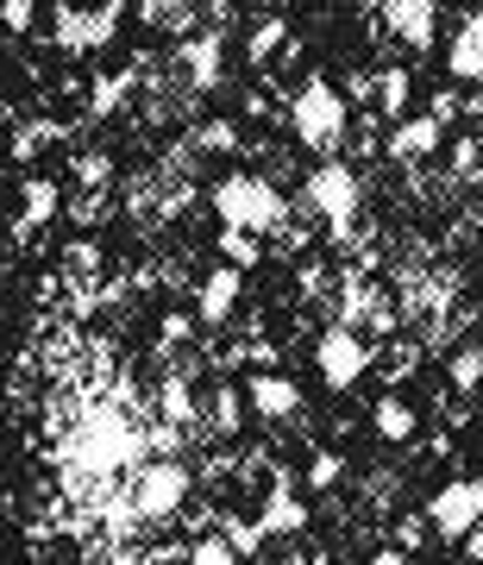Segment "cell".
Returning <instances> with one entry per match:
<instances>
[{
  "label": "cell",
  "instance_id": "1",
  "mask_svg": "<svg viewBox=\"0 0 483 565\" xmlns=\"http://www.w3.org/2000/svg\"><path fill=\"white\" fill-rule=\"evenodd\" d=\"M144 465H151V440H144L139 427L114 415V408H95V415H82L76 440H69V484L76 478H139Z\"/></svg>",
  "mask_w": 483,
  "mask_h": 565
},
{
  "label": "cell",
  "instance_id": "2",
  "mask_svg": "<svg viewBox=\"0 0 483 565\" xmlns=\"http://www.w3.org/2000/svg\"><path fill=\"white\" fill-rule=\"evenodd\" d=\"M289 126H296V139L308 151H321L333 163V151L345 145V126H352V102H345V88H333L326 76H308L296 88V102H289Z\"/></svg>",
  "mask_w": 483,
  "mask_h": 565
},
{
  "label": "cell",
  "instance_id": "3",
  "mask_svg": "<svg viewBox=\"0 0 483 565\" xmlns=\"http://www.w3.org/2000/svg\"><path fill=\"white\" fill-rule=\"evenodd\" d=\"M214 207H221V221L239 226V233H270V226H282V195L264 177H221Z\"/></svg>",
  "mask_w": 483,
  "mask_h": 565
},
{
  "label": "cell",
  "instance_id": "4",
  "mask_svg": "<svg viewBox=\"0 0 483 565\" xmlns=\"http://www.w3.org/2000/svg\"><path fill=\"white\" fill-rule=\"evenodd\" d=\"M182 497H189V471L170 459H151L132 478V509H139V522H163V515H176Z\"/></svg>",
  "mask_w": 483,
  "mask_h": 565
},
{
  "label": "cell",
  "instance_id": "5",
  "mask_svg": "<svg viewBox=\"0 0 483 565\" xmlns=\"http://www.w3.org/2000/svg\"><path fill=\"white\" fill-rule=\"evenodd\" d=\"M427 522L440 527L446 541H464L483 522V478H452V484L427 503Z\"/></svg>",
  "mask_w": 483,
  "mask_h": 565
},
{
  "label": "cell",
  "instance_id": "6",
  "mask_svg": "<svg viewBox=\"0 0 483 565\" xmlns=\"http://www.w3.org/2000/svg\"><path fill=\"white\" fill-rule=\"evenodd\" d=\"M308 195H314V207L326 214L333 233H352V214H358V177H352L345 163H321V170L308 177Z\"/></svg>",
  "mask_w": 483,
  "mask_h": 565
},
{
  "label": "cell",
  "instance_id": "7",
  "mask_svg": "<svg viewBox=\"0 0 483 565\" xmlns=\"http://www.w3.org/2000/svg\"><path fill=\"white\" fill-rule=\"evenodd\" d=\"M314 364H321L326 390H352L364 377V364H371V345L352 333V327H326L321 352H314Z\"/></svg>",
  "mask_w": 483,
  "mask_h": 565
},
{
  "label": "cell",
  "instance_id": "8",
  "mask_svg": "<svg viewBox=\"0 0 483 565\" xmlns=\"http://www.w3.org/2000/svg\"><path fill=\"white\" fill-rule=\"evenodd\" d=\"M120 20H126L120 0H107V7H95V13H69V7H63L57 13V44L63 51H95V44H107L114 32H120Z\"/></svg>",
  "mask_w": 483,
  "mask_h": 565
},
{
  "label": "cell",
  "instance_id": "9",
  "mask_svg": "<svg viewBox=\"0 0 483 565\" xmlns=\"http://www.w3.org/2000/svg\"><path fill=\"white\" fill-rule=\"evenodd\" d=\"M258 527L264 534H296V527H308V503L296 497V471H277V484H270V497H264Z\"/></svg>",
  "mask_w": 483,
  "mask_h": 565
},
{
  "label": "cell",
  "instance_id": "10",
  "mask_svg": "<svg viewBox=\"0 0 483 565\" xmlns=\"http://www.w3.org/2000/svg\"><path fill=\"white\" fill-rule=\"evenodd\" d=\"M245 396H251V408H258L264 422H282V415H296V408H302V390H296V377H277V371L251 377V384H245Z\"/></svg>",
  "mask_w": 483,
  "mask_h": 565
},
{
  "label": "cell",
  "instance_id": "11",
  "mask_svg": "<svg viewBox=\"0 0 483 565\" xmlns=\"http://www.w3.org/2000/svg\"><path fill=\"white\" fill-rule=\"evenodd\" d=\"M383 20L396 25V39H408L415 51H427V44H433V25H440V13H433L427 0H389V7H383Z\"/></svg>",
  "mask_w": 483,
  "mask_h": 565
},
{
  "label": "cell",
  "instance_id": "12",
  "mask_svg": "<svg viewBox=\"0 0 483 565\" xmlns=\"http://www.w3.org/2000/svg\"><path fill=\"white\" fill-rule=\"evenodd\" d=\"M440 120L433 114H421V120H402L396 132H389V158H433L440 151Z\"/></svg>",
  "mask_w": 483,
  "mask_h": 565
},
{
  "label": "cell",
  "instance_id": "13",
  "mask_svg": "<svg viewBox=\"0 0 483 565\" xmlns=\"http://www.w3.org/2000/svg\"><path fill=\"white\" fill-rule=\"evenodd\" d=\"M452 76L459 82H483V13H471V20L459 25V39H452Z\"/></svg>",
  "mask_w": 483,
  "mask_h": 565
},
{
  "label": "cell",
  "instance_id": "14",
  "mask_svg": "<svg viewBox=\"0 0 483 565\" xmlns=\"http://www.w3.org/2000/svg\"><path fill=\"white\" fill-rule=\"evenodd\" d=\"M239 282H245V277L233 270V264L207 277V289H202V321H207V327H221L226 315H233V302H239Z\"/></svg>",
  "mask_w": 483,
  "mask_h": 565
},
{
  "label": "cell",
  "instance_id": "15",
  "mask_svg": "<svg viewBox=\"0 0 483 565\" xmlns=\"http://www.w3.org/2000/svg\"><path fill=\"white\" fill-rule=\"evenodd\" d=\"M377 440H389V446L415 440V408L396 403V396H383V403H377Z\"/></svg>",
  "mask_w": 483,
  "mask_h": 565
},
{
  "label": "cell",
  "instance_id": "16",
  "mask_svg": "<svg viewBox=\"0 0 483 565\" xmlns=\"http://www.w3.org/2000/svg\"><path fill=\"white\" fill-rule=\"evenodd\" d=\"M57 214V182L51 177H25V221L20 226H44Z\"/></svg>",
  "mask_w": 483,
  "mask_h": 565
},
{
  "label": "cell",
  "instance_id": "17",
  "mask_svg": "<svg viewBox=\"0 0 483 565\" xmlns=\"http://www.w3.org/2000/svg\"><path fill=\"white\" fill-rule=\"evenodd\" d=\"M446 377H452V390H459V396H471V390L483 384V345H459V352H452V364H446Z\"/></svg>",
  "mask_w": 483,
  "mask_h": 565
},
{
  "label": "cell",
  "instance_id": "18",
  "mask_svg": "<svg viewBox=\"0 0 483 565\" xmlns=\"http://www.w3.org/2000/svg\"><path fill=\"white\" fill-rule=\"evenodd\" d=\"M182 57H189V70H195V88H214V82H221V39H202V44H189V51H182Z\"/></svg>",
  "mask_w": 483,
  "mask_h": 565
},
{
  "label": "cell",
  "instance_id": "19",
  "mask_svg": "<svg viewBox=\"0 0 483 565\" xmlns=\"http://www.w3.org/2000/svg\"><path fill=\"white\" fill-rule=\"evenodd\" d=\"M221 258L233 264V270H245V264H258V233H239V226H221Z\"/></svg>",
  "mask_w": 483,
  "mask_h": 565
},
{
  "label": "cell",
  "instance_id": "20",
  "mask_svg": "<svg viewBox=\"0 0 483 565\" xmlns=\"http://www.w3.org/2000/svg\"><path fill=\"white\" fill-rule=\"evenodd\" d=\"M377 102H383V114H389V120L402 126V107H408V70H383Z\"/></svg>",
  "mask_w": 483,
  "mask_h": 565
},
{
  "label": "cell",
  "instance_id": "21",
  "mask_svg": "<svg viewBox=\"0 0 483 565\" xmlns=\"http://www.w3.org/2000/svg\"><path fill=\"white\" fill-rule=\"evenodd\" d=\"M163 415H170V427L195 422V403H189V384H182V377H170V384H163Z\"/></svg>",
  "mask_w": 483,
  "mask_h": 565
},
{
  "label": "cell",
  "instance_id": "22",
  "mask_svg": "<svg viewBox=\"0 0 483 565\" xmlns=\"http://www.w3.org/2000/svg\"><path fill=\"white\" fill-rule=\"evenodd\" d=\"M340 471H345L340 452H314V459H308V484H314V490H333V484H340Z\"/></svg>",
  "mask_w": 483,
  "mask_h": 565
},
{
  "label": "cell",
  "instance_id": "23",
  "mask_svg": "<svg viewBox=\"0 0 483 565\" xmlns=\"http://www.w3.org/2000/svg\"><path fill=\"white\" fill-rule=\"evenodd\" d=\"M189 565H239V553L226 546V534H207V541L189 553Z\"/></svg>",
  "mask_w": 483,
  "mask_h": 565
},
{
  "label": "cell",
  "instance_id": "24",
  "mask_svg": "<svg viewBox=\"0 0 483 565\" xmlns=\"http://www.w3.org/2000/svg\"><path fill=\"white\" fill-rule=\"evenodd\" d=\"M277 44H282V20H264L258 32H251V44H245V57H251V63H264L270 51H277Z\"/></svg>",
  "mask_w": 483,
  "mask_h": 565
},
{
  "label": "cell",
  "instance_id": "25",
  "mask_svg": "<svg viewBox=\"0 0 483 565\" xmlns=\"http://www.w3.org/2000/svg\"><path fill=\"white\" fill-rule=\"evenodd\" d=\"M226 546L245 559V553H258V546H264V527L258 522H226Z\"/></svg>",
  "mask_w": 483,
  "mask_h": 565
},
{
  "label": "cell",
  "instance_id": "26",
  "mask_svg": "<svg viewBox=\"0 0 483 565\" xmlns=\"http://www.w3.org/2000/svg\"><path fill=\"white\" fill-rule=\"evenodd\" d=\"M120 95H126V76H101V82H95V114H107Z\"/></svg>",
  "mask_w": 483,
  "mask_h": 565
},
{
  "label": "cell",
  "instance_id": "27",
  "mask_svg": "<svg viewBox=\"0 0 483 565\" xmlns=\"http://www.w3.org/2000/svg\"><path fill=\"white\" fill-rule=\"evenodd\" d=\"M214 422H221L226 434L239 427V396H233V390H221V403H214Z\"/></svg>",
  "mask_w": 483,
  "mask_h": 565
},
{
  "label": "cell",
  "instance_id": "28",
  "mask_svg": "<svg viewBox=\"0 0 483 565\" xmlns=\"http://www.w3.org/2000/svg\"><path fill=\"white\" fill-rule=\"evenodd\" d=\"M32 20H39V7H32V0H7V25H13V32H25Z\"/></svg>",
  "mask_w": 483,
  "mask_h": 565
},
{
  "label": "cell",
  "instance_id": "29",
  "mask_svg": "<svg viewBox=\"0 0 483 565\" xmlns=\"http://www.w3.org/2000/svg\"><path fill=\"white\" fill-rule=\"evenodd\" d=\"M76 177H82V182H107V158H82Z\"/></svg>",
  "mask_w": 483,
  "mask_h": 565
},
{
  "label": "cell",
  "instance_id": "30",
  "mask_svg": "<svg viewBox=\"0 0 483 565\" xmlns=\"http://www.w3.org/2000/svg\"><path fill=\"white\" fill-rule=\"evenodd\" d=\"M452 163H459V170H471V163H477V139H459V151H452Z\"/></svg>",
  "mask_w": 483,
  "mask_h": 565
},
{
  "label": "cell",
  "instance_id": "31",
  "mask_svg": "<svg viewBox=\"0 0 483 565\" xmlns=\"http://www.w3.org/2000/svg\"><path fill=\"white\" fill-rule=\"evenodd\" d=\"M371 565H408V553H396V546H383V553H371Z\"/></svg>",
  "mask_w": 483,
  "mask_h": 565
},
{
  "label": "cell",
  "instance_id": "32",
  "mask_svg": "<svg viewBox=\"0 0 483 565\" xmlns=\"http://www.w3.org/2000/svg\"><path fill=\"white\" fill-rule=\"evenodd\" d=\"M464 553H471V559H483V522L471 527V534H464Z\"/></svg>",
  "mask_w": 483,
  "mask_h": 565
}]
</instances>
